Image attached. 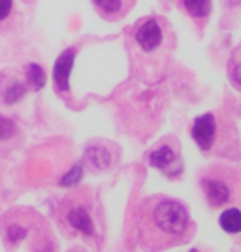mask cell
<instances>
[{"mask_svg":"<svg viewBox=\"0 0 241 252\" xmlns=\"http://www.w3.org/2000/svg\"><path fill=\"white\" fill-rule=\"evenodd\" d=\"M220 228L226 233H240L241 231V211L228 209L220 215Z\"/></svg>","mask_w":241,"mask_h":252,"instance_id":"obj_11","label":"cell"},{"mask_svg":"<svg viewBox=\"0 0 241 252\" xmlns=\"http://www.w3.org/2000/svg\"><path fill=\"white\" fill-rule=\"evenodd\" d=\"M217 130L219 126H217V119L213 113L200 115L192 125V139L204 153H207L217 143Z\"/></svg>","mask_w":241,"mask_h":252,"instance_id":"obj_4","label":"cell"},{"mask_svg":"<svg viewBox=\"0 0 241 252\" xmlns=\"http://www.w3.org/2000/svg\"><path fill=\"white\" fill-rule=\"evenodd\" d=\"M13 134H15V125L10 119L0 115V139H10Z\"/></svg>","mask_w":241,"mask_h":252,"instance_id":"obj_15","label":"cell"},{"mask_svg":"<svg viewBox=\"0 0 241 252\" xmlns=\"http://www.w3.org/2000/svg\"><path fill=\"white\" fill-rule=\"evenodd\" d=\"M73 59H75V47H70V49L63 51V55L55 63L53 77H55V87H57L59 94L68 96L70 93V72H72Z\"/></svg>","mask_w":241,"mask_h":252,"instance_id":"obj_5","label":"cell"},{"mask_svg":"<svg viewBox=\"0 0 241 252\" xmlns=\"http://www.w3.org/2000/svg\"><path fill=\"white\" fill-rule=\"evenodd\" d=\"M228 77L232 85L241 91V47L232 53L230 61H228Z\"/></svg>","mask_w":241,"mask_h":252,"instance_id":"obj_13","label":"cell"},{"mask_svg":"<svg viewBox=\"0 0 241 252\" xmlns=\"http://www.w3.org/2000/svg\"><path fill=\"white\" fill-rule=\"evenodd\" d=\"M136 0H93L96 11L105 21H119L132 10Z\"/></svg>","mask_w":241,"mask_h":252,"instance_id":"obj_7","label":"cell"},{"mask_svg":"<svg viewBox=\"0 0 241 252\" xmlns=\"http://www.w3.org/2000/svg\"><path fill=\"white\" fill-rule=\"evenodd\" d=\"M2 235H4V243L8 249H17L23 245L38 249L40 245L36 239H32V235L38 237L42 243L45 241L42 219L36 213L25 209L10 211L2 219Z\"/></svg>","mask_w":241,"mask_h":252,"instance_id":"obj_3","label":"cell"},{"mask_svg":"<svg viewBox=\"0 0 241 252\" xmlns=\"http://www.w3.org/2000/svg\"><path fill=\"white\" fill-rule=\"evenodd\" d=\"M202 187H204V194L211 207H220L230 201V187L226 183H222L220 179L206 177L202 181Z\"/></svg>","mask_w":241,"mask_h":252,"instance_id":"obj_8","label":"cell"},{"mask_svg":"<svg viewBox=\"0 0 241 252\" xmlns=\"http://www.w3.org/2000/svg\"><path fill=\"white\" fill-rule=\"evenodd\" d=\"M0 83H2L0 85V96H2L4 104H13V102L21 100L27 93V85L17 75H2Z\"/></svg>","mask_w":241,"mask_h":252,"instance_id":"obj_9","label":"cell"},{"mask_svg":"<svg viewBox=\"0 0 241 252\" xmlns=\"http://www.w3.org/2000/svg\"><path fill=\"white\" fill-rule=\"evenodd\" d=\"M27 79L29 85L32 87V91H40L45 85V72L40 64H29L27 66Z\"/></svg>","mask_w":241,"mask_h":252,"instance_id":"obj_14","label":"cell"},{"mask_svg":"<svg viewBox=\"0 0 241 252\" xmlns=\"http://www.w3.org/2000/svg\"><path fill=\"white\" fill-rule=\"evenodd\" d=\"M57 217L66 235H81L87 241H102V213L89 189L70 192L59 203Z\"/></svg>","mask_w":241,"mask_h":252,"instance_id":"obj_2","label":"cell"},{"mask_svg":"<svg viewBox=\"0 0 241 252\" xmlns=\"http://www.w3.org/2000/svg\"><path fill=\"white\" fill-rule=\"evenodd\" d=\"M136 231L143 247L160 251L189 239L192 220L181 201L153 196L138 207Z\"/></svg>","mask_w":241,"mask_h":252,"instance_id":"obj_1","label":"cell"},{"mask_svg":"<svg viewBox=\"0 0 241 252\" xmlns=\"http://www.w3.org/2000/svg\"><path fill=\"white\" fill-rule=\"evenodd\" d=\"M11 13V0H0V21L8 19Z\"/></svg>","mask_w":241,"mask_h":252,"instance_id":"obj_17","label":"cell"},{"mask_svg":"<svg viewBox=\"0 0 241 252\" xmlns=\"http://www.w3.org/2000/svg\"><path fill=\"white\" fill-rule=\"evenodd\" d=\"M183 6L194 19H204L211 13V0H183Z\"/></svg>","mask_w":241,"mask_h":252,"instance_id":"obj_12","label":"cell"},{"mask_svg":"<svg viewBox=\"0 0 241 252\" xmlns=\"http://www.w3.org/2000/svg\"><path fill=\"white\" fill-rule=\"evenodd\" d=\"M162 40H164V34H162V29H160L158 21H155V19H147V21H143L138 27L136 42L145 53L157 51Z\"/></svg>","mask_w":241,"mask_h":252,"instance_id":"obj_6","label":"cell"},{"mask_svg":"<svg viewBox=\"0 0 241 252\" xmlns=\"http://www.w3.org/2000/svg\"><path fill=\"white\" fill-rule=\"evenodd\" d=\"M79 177H81V168L75 166V168L68 173V177H64L63 181H61V185H63V187H75V183L79 181Z\"/></svg>","mask_w":241,"mask_h":252,"instance_id":"obj_16","label":"cell"},{"mask_svg":"<svg viewBox=\"0 0 241 252\" xmlns=\"http://www.w3.org/2000/svg\"><path fill=\"white\" fill-rule=\"evenodd\" d=\"M175 160H177V155L170 145H160L157 151L149 155V164L158 169H168Z\"/></svg>","mask_w":241,"mask_h":252,"instance_id":"obj_10","label":"cell"}]
</instances>
